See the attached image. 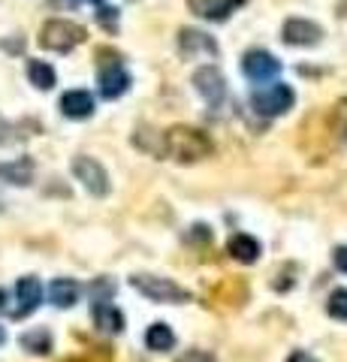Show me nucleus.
Masks as SVG:
<instances>
[{"instance_id": "20", "label": "nucleus", "mask_w": 347, "mask_h": 362, "mask_svg": "<svg viewBox=\"0 0 347 362\" xmlns=\"http://www.w3.org/2000/svg\"><path fill=\"white\" fill-rule=\"evenodd\" d=\"M21 347L33 356H46V354H52V332L49 329H30V332L21 335Z\"/></svg>"}, {"instance_id": "15", "label": "nucleus", "mask_w": 347, "mask_h": 362, "mask_svg": "<svg viewBox=\"0 0 347 362\" xmlns=\"http://www.w3.org/2000/svg\"><path fill=\"white\" fill-rule=\"evenodd\" d=\"M227 251H230L233 259H239V263H257V259H260V242L248 233H236L230 239Z\"/></svg>"}, {"instance_id": "27", "label": "nucleus", "mask_w": 347, "mask_h": 362, "mask_svg": "<svg viewBox=\"0 0 347 362\" xmlns=\"http://www.w3.org/2000/svg\"><path fill=\"white\" fill-rule=\"evenodd\" d=\"M4 308H6V293L0 290V311H4Z\"/></svg>"}, {"instance_id": "24", "label": "nucleus", "mask_w": 347, "mask_h": 362, "mask_svg": "<svg viewBox=\"0 0 347 362\" xmlns=\"http://www.w3.org/2000/svg\"><path fill=\"white\" fill-rule=\"evenodd\" d=\"M178 362H215V359H211V354H203V350H190V354L178 356Z\"/></svg>"}, {"instance_id": "19", "label": "nucleus", "mask_w": 347, "mask_h": 362, "mask_svg": "<svg viewBox=\"0 0 347 362\" xmlns=\"http://www.w3.org/2000/svg\"><path fill=\"white\" fill-rule=\"evenodd\" d=\"M28 78L30 85H37L40 90H52L58 85V73H54V66L46 64V61H30L28 64Z\"/></svg>"}, {"instance_id": "26", "label": "nucleus", "mask_w": 347, "mask_h": 362, "mask_svg": "<svg viewBox=\"0 0 347 362\" xmlns=\"http://www.w3.org/2000/svg\"><path fill=\"white\" fill-rule=\"evenodd\" d=\"M287 362H317L311 354H305V350H296V354H290V359Z\"/></svg>"}, {"instance_id": "16", "label": "nucleus", "mask_w": 347, "mask_h": 362, "mask_svg": "<svg viewBox=\"0 0 347 362\" xmlns=\"http://www.w3.org/2000/svg\"><path fill=\"white\" fill-rule=\"evenodd\" d=\"M79 293H82V287L76 284L73 278H54L49 287V299H52V305H58V308H73V305L79 302Z\"/></svg>"}, {"instance_id": "6", "label": "nucleus", "mask_w": 347, "mask_h": 362, "mask_svg": "<svg viewBox=\"0 0 347 362\" xmlns=\"http://www.w3.org/2000/svg\"><path fill=\"white\" fill-rule=\"evenodd\" d=\"M242 70L254 85H266V82H275L278 78V73H281V61H275V54H269L266 49H251L242 58Z\"/></svg>"}, {"instance_id": "7", "label": "nucleus", "mask_w": 347, "mask_h": 362, "mask_svg": "<svg viewBox=\"0 0 347 362\" xmlns=\"http://www.w3.org/2000/svg\"><path fill=\"white\" fill-rule=\"evenodd\" d=\"M73 175L82 181L85 190L91 197H106L109 194V173L94 160V157H85V154L76 157L73 160Z\"/></svg>"}, {"instance_id": "8", "label": "nucleus", "mask_w": 347, "mask_h": 362, "mask_svg": "<svg viewBox=\"0 0 347 362\" xmlns=\"http://www.w3.org/2000/svg\"><path fill=\"white\" fill-rule=\"evenodd\" d=\"M194 85H196V90L203 94V100L208 106H218L220 100L227 97V78H223V73L215 64L199 66V70L194 73Z\"/></svg>"}, {"instance_id": "14", "label": "nucleus", "mask_w": 347, "mask_h": 362, "mask_svg": "<svg viewBox=\"0 0 347 362\" xmlns=\"http://www.w3.org/2000/svg\"><path fill=\"white\" fill-rule=\"evenodd\" d=\"M0 181L16 185V187H28L33 181V160L30 157H18V160L0 163Z\"/></svg>"}, {"instance_id": "5", "label": "nucleus", "mask_w": 347, "mask_h": 362, "mask_svg": "<svg viewBox=\"0 0 347 362\" xmlns=\"http://www.w3.org/2000/svg\"><path fill=\"white\" fill-rule=\"evenodd\" d=\"M97 82H100V94H103L106 100H115V97H121L130 88V73L121 66V54L118 52L112 54V61L100 58V76H97Z\"/></svg>"}, {"instance_id": "23", "label": "nucleus", "mask_w": 347, "mask_h": 362, "mask_svg": "<svg viewBox=\"0 0 347 362\" xmlns=\"http://www.w3.org/2000/svg\"><path fill=\"white\" fill-rule=\"evenodd\" d=\"M112 293H115V284H112V281H106V278H100L97 284L91 287L94 302H109V299H112Z\"/></svg>"}, {"instance_id": "9", "label": "nucleus", "mask_w": 347, "mask_h": 362, "mask_svg": "<svg viewBox=\"0 0 347 362\" xmlns=\"http://www.w3.org/2000/svg\"><path fill=\"white\" fill-rule=\"evenodd\" d=\"M178 52L184 58H199V54L203 58H218V42L196 28H182L178 30Z\"/></svg>"}, {"instance_id": "4", "label": "nucleus", "mask_w": 347, "mask_h": 362, "mask_svg": "<svg viewBox=\"0 0 347 362\" xmlns=\"http://www.w3.org/2000/svg\"><path fill=\"white\" fill-rule=\"evenodd\" d=\"M293 103H296V94H293V88L284 85V82H269L266 88H257L254 97H251L254 112H260L266 118L284 115V112L293 109Z\"/></svg>"}, {"instance_id": "2", "label": "nucleus", "mask_w": 347, "mask_h": 362, "mask_svg": "<svg viewBox=\"0 0 347 362\" xmlns=\"http://www.w3.org/2000/svg\"><path fill=\"white\" fill-rule=\"evenodd\" d=\"M85 28L76 25V21H66V18H52L42 25L40 30V45L49 52H73L76 45L85 42Z\"/></svg>"}, {"instance_id": "21", "label": "nucleus", "mask_w": 347, "mask_h": 362, "mask_svg": "<svg viewBox=\"0 0 347 362\" xmlns=\"http://www.w3.org/2000/svg\"><path fill=\"white\" fill-rule=\"evenodd\" d=\"M327 314L335 317V320H347V290H335L329 302H327Z\"/></svg>"}, {"instance_id": "17", "label": "nucleus", "mask_w": 347, "mask_h": 362, "mask_svg": "<svg viewBox=\"0 0 347 362\" xmlns=\"http://www.w3.org/2000/svg\"><path fill=\"white\" fill-rule=\"evenodd\" d=\"M94 323H97V329L118 335L124 329V314H121L112 302H94Z\"/></svg>"}, {"instance_id": "11", "label": "nucleus", "mask_w": 347, "mask_h": 362, "mask_svg": "<svg viewBox=\"0 0 347 362\" xmlns=\"http://www.w3.org/2000/svg\"><path fill=\"white\" fill-rule=\"evenodd\" d=\"M16 299H18V305L13 308V317H28L30 311H37L40 302H42V287H40V281L33 278V275L18 278V284H16Z\"/></svg>"}, {"instance_id": "18", "label": "nucleus", "mask_w": 347, "mask_h": 362, "mask_svg": "<svg viewBox=\"0 0 347 362\" xmlns=\"http://www.w3.org/2000/svg\"><path fill=\"white\" fill-rule=\"evenodd\" d=\"M145 344H148V350H154V354H170L175 347V332L166 323H151L148 332H145Z\"/></svg>"}, {"instance_id": "13", "label": "nucleus", "mask_w": 347, "mask_h": 362, "mask_svg": "<svg viewBox=\"0 0 347 362\" xmlns=\"http://www.w3.org/2000/svg\"><path fill=\"white\" fill-rule=\"evenodd\" d=\"M61 112L73 121H85L94 115V97L88 90H66L61 97Z\"/></svg>"}, {"instance_id": "10", "label": "nucleus", "mask_w": 347, "mask_h": 362, "mask_svg": "<svg viewBox=\"0 0 347 362\" xmlns=\"http://www.w3.org/2000/svg\"><path fill=\"white\" fill-rule=\"evenodd\" d=\"M281 37L287 45H299V49H308V45H317L323 40V28L314 25V21H308V18H290L284 30H281Z\"/></svg>"}, {"instance_id": "22", "label": "nucleus", "mask_w": 347, "mask_h": 362, "mask_svg": "<svg viewBox=\"0 0 347 362\" xmlns=\"http://www.w3.org/2000/svg\"><path fill=\"white\" fill-rule=\"evenodd\" d=\"M97 21L103 25L106 30H115L118 28V9L115 6H100L97 9Z\"/></svg>"}, {"instance_id": "12", "label": "nucleus", "mask_w": 347, "mask_h": 362, "mask_svg": "<svg viewBox=\"0 0 347 362\" xmlns=\"http://www.w3.org/2000/svg\"><path fill=\"white\" fill-rule=\"evenodd\" d=\"M245 4V0H187L190 13L199 16V18H208V21H223L230 13Z\"/></svg>"}, {"instance_id": "28", "label": "nucleus", "mask_w": 347, "mask_h": 362, "mask_svg": "<svg viewBox=\"0 0 347 362\" xmlns=\"http://www.w3.org/2000/svg\"><path fill=\"white\" fill-rule=\"evenodd\" d=\"M6 341V329H4V326H0V344H4Z\"/></svg>"}, {"instance_id": "25", "label": "nucleus", "mask_w": 347, "mask_h": 362, "mask_svg": "<svg viewBox=\"0 0 347 362\" xmlns=\"http://www.w3.org/2000/svg\"><path fill=\"white\" fill-rule=\"evenodd\" d=\"M332 259H335V269H339V272H347V247H344V245H341V247H335Z\"/></svg>"}, {"instance_id": "1", "label": "nucleus", "mask_w": 347, "mask_h": 362, "mask_svg": "<svg viewBox=\"0 0 347 362\" xmlns=\"http://www.w3.org/2000/svg\"><path fill=\"white\" fill-rule=\"evenodd\" d=\"M215 151V145L211 139L196 130V127H184V124H175L163 133V154L172 157L175 163H199L206 160V157Z\"/></svg>"}, {"instance_id": "3", "label": "nucleus", "mask_w": 347, "mask_h": 362, "mask_svg": "<svg viewBox=\"0 0 347 362\" xmlns=\"http://www.w3.org/2000/svg\"><path fill=\"white\" fill-rule=\"evenodd\" d=\"M133 290H139L145 299L151 302H163V305H178V302H187L190 293L184 287H178L175 281L170 278H160V275H148V272H139V275L130 278Z\"/></svg>"}]
</instances>
